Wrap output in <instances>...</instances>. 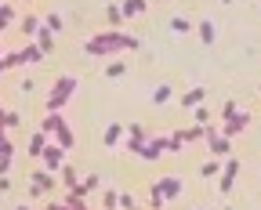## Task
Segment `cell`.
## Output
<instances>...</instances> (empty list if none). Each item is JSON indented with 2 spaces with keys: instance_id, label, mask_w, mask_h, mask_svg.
I'll return each mask as SVG.
<instances>
[{
  "instance_id": "cell-1",
  "label": "cell",
  "mask_w": 261,
  "mask_h": 210,
  "mask_svg": "<svg viewBox=\"0 0 261 210\" xmlns=\"http://www.w3.org/2000/svg\"><path fill=\"white\" fill-rule=\"evenodd\" d=\"M123 51H142V37L109 29V33H94V37L84 40V55H91V58H113V55H123Z\"/></svg>"
},
{
  "instance_id": "cell-2",
  "label": "cell",
  "mask_w": 261,
  "mask_h": 210,
  "mask_svg": "<svg viewBox=\"0 0 261 210\" xmlns=\"http://www.w3.org/2000/svg\"><path fill=\"white\" fill-rule=\"evenodd\" d=\"M76 87H80V80L76 76H58L55 84H51V91H47V98H44V113H62L65 105L73 101V94H76Z\"/></svg>"
},
{
  "instance_id": "cell-3",
  "label": "cell",
  "mask_w": 261,
  "mask_h": 210,
  "mask_svg": "<svg viewBox=\"0 0 261 210\" xmlns=\"http://www.w3.org/2000/svg\"><path fill=\"white\" fill-rule=\"evenodd\" d=\"M44 62V51L37 47V40H29L22 51H8L0 58V69H22V65H40Z\"/></svg>"
},
{
  "instance_id": "cell-4",
  "label": "cell",
  "mask_w": 261,
  "mask_h": 210,
  "mask_svg": "<svg viewBox=\"0 0 261 210\" xmlns=\"http://www.w3.org/2000/svg\"><path fill=\"white\" fill-rule=\"evenodd\" d=\"M145 145H149V130H145V123H127V142H123L127 156H138V160H142Z\"/></svg>"
},
{
  "instance_id": "cell-5",
  "label": "cell",
  "mask_w": 261,
  "mask_h": 210,
  "mask_svg": "<svg viewBox=\"0 0 261 210\" xmlns=\"http://www.w3.org/2000/svg\"><path fill=\"white\" fill-rule=\"evenodd\" d=\"M55 185H58V181H55L51 170H33V174H29V199H44Z\"/></svg>"
},
{
  "instance_id": "cell-6",
  "label": "cell",
  "mask_w": 261,
  "mask_h": 210,
  "mask_svg": "<svg viewBox=\"0 0 261 210\" xmlns=\"http://www.w3.org/2000/svg\"><path fill=\"white\" fill-rule=\"evenodd\" d=\"M163 152H171V138H167V134H149V145H145L142 160H145V163H156Z\"/></svg>"
},
{
  "instance_id": "cell-7",
  "label": "cell",
  "mask_w": 261,
  "mask_h": 210,
  "mask_svg": "<svg viewBox=\"0 0 261 210\" xmlns=\"http://www.w3.org/2000/svg\"><path fill=\"white\" fill-rule=\"evenodd\" d=\"M236 174H240V160L228 156V160H225V170H221V178H218V192H221V196H228V192L236 189Z\"/></svg>"
},
{
  "instance_id": "cell-8",
  "label": "cell",
  "mask_w": 261,
  "mask_h": 210,
  "mask_svg": "<svg viewBox=\"0 0 261 210\" xmlns=\"http://www.w3.org/2000/svg\"><path fill=\"white\" fill-rule=\"evenodd\" d=\"M250 120H254V116H250L247 109H240V113H236L232 120H228V123H221V134L228 138V142H232V138H236V134H243V130L250 127Z\"/></svg>"
},
{
  "instance_id": "cell-9",
  "label": "cell",
  "mask_w": 261,
  "mask_h": 210,
  "mask_svg": "<svg viewBox=\"0 0 261 210\" xmlns=\"http://www.w3.org/2000/svg\"><path fill=\"white\" fill-rule=\"evenodd\" d=\"M40 160H44V170H51V174H55V170H62L65 163H69V160H65V149H62L58 142H55V145H47Z\"/></svg>"
},
{
  "instance_id": "cell-10",
  "label": "cell",
  "mask_w": 261,
  "mask_h": 210,
  "mask_svg": "<svg viewBox=\"0 0 261 210\" xmlns=\"http://www.w3.org/2000/svg\"><path fill=\"white\" fill-rule=\"evenodd\" d=\"M196 37H200L203 47H214V44H218V25H214V18H200V22H196Z\"/></svg>"
},
{
  "instance_id": "cell-11",
  "label": "cell",
  "mask_w": 261,
  "mask_h": 210,
  "mask_svg": "<svg viewBox=\"0 0 261 210\" xmlns=\"http://www.w3.org/2000/svg\"><path fill=\"white\" fill-rule=\"evenodd\" d=\"M65 127H69V123H65V116H62V113H44V116H40V130H44L47 138H51V134L58 138Z\"/></svg>"
},
{
  "instance_id": "cell-12",
  "label": "cell",
  "mask_w": 261,
  "mask_h": 210,
  "mask_svg": "<svg viewBox=\"0 0 261 210\" xmlns=\"http://www.w3.org/2000/svg\"><path fill=\"white\" fill-rule=\"evenodd\" d=\"M18 29H22V37H33V40H37V33L44 29V11H29V15L18 22Z\"/></svg>"
},
{
  "instance_id": "cell-13",
  "label": "cell",
  "mask_w": 261,
  "mask_h": 210,
  "mask_svg": "<svg viewBox=\"0 0 261 210\" xmlns=\"http://www.w3.org/2000/svg\"><path fill=\"white\" fill-rule=\"evenodd\" d=\"M203 101H207V87H192V91H185V94L178 98V105H181L185 113H189V109L196 113V109H200Z\"/></svg>"
},
{
  "instance_id": "cell-14",
  "label": "cell",
  "mask_w": 261,
  "mask_h": 210,
  "mask_svg": "<svg viewBox=\"0 0 261 210\" xmlns=\"http://www.w3.org/2000/svg\"><path fill=\"white\" fill-rule=\"evenodd\" d=\"M152 185L167 196V199H178V196H181V178H174V174H167V178H156Z\"/></svg>"
},
{
  "instance_id": "cell-15",
  "label": "cell",
  "mask_w": 261,
  "mask_h": 210,
  "mask_svg": "<svg viewBox=\"0 0 261 210\" xmlns=\"http://www.w3.org/2000/svg\"><path fill=\"white\" fill-rule=\"evenodd\" d=\"M47 145H51V142H47V134H44V130L37 127V130H33V134H29V145H25V149H29V156H33V160H40Z\"/></svg>"
},
{
  "instance_id": "cell-16",
  "label": "cell",
  "mask_w": 261,
  "mask_h": 210,
  "mask_svg": "<svg viewBox=\"0 0 261 210\" xmlns=\"http://www.w3.org/2000/svg\"><path fill=\"white\" fill-rule=\"evenodd\" d=\"M123 134H127V123H109L106 134H102V145H106V149H116V145L123 142Z\"/></svg>"
},
{
  "instance_id": "cell-17",
  "label": "cell",
  "mask_w": 261,
  "mask_h": 210,
  "mask_svg": "<svg viewBox=\"0 0 261 210\" xmlns=\"http://www.w3.org/2000/svg\"><path fill=\"white\" fill-rule=\"evenodd\" d=\"M127 69H130V65H127L123 58H109V62H106V69H102V73H106L109 80H120V76H127Z\"/></svg>"
},
{
  "instance_id": "cell-18",
  "label": "cell",
  "mask_w": 261,
  "mask_h": 210,
  "mask_svg": "<svg viewBox=\"0 0 261 210\" xmlns=\"http://www.w3.org/2000/svg\"><path fill=\"white\" fill-rule=\"evenodd\" d=\"M58 178H62V185H65V189H69V192H73V189H76V185L84 181V178H80V174H76V167H73V163H65V167L58 170Z\"/></svg>"
},
{
  "instance_id": "cell-19",
  "label": "cell",
  "mask_w": 261,
  "mask_h": 210,
  "mask_svg": "<svg viewBox=\"0 0 261 210\" xmlns=\"http://www.w3.org/2000/svg\"><path fill=\"white\" fill-rule=\"evenodd\" d=\"M94 189H102V178H98V174H87V178H84L69 196H80V199H84V196H87V192H94Z\"/></svg>"
},
{
  "instance_id": "cell-20",
  "label": "cell",
  "mask_w": 261,
  "mask_h": 210,
  "mask_svg": "<svg viewBox=\"0 0 261 210\" xmlns=\"http://www.w3.org/2000/svg\"><path fill=\"white\" fill-rule=\"evenodd\" d=\"M123 18H142L145 11H149V4H145V0H123Z\"/></svg>"
},
{
  "instance_id": "cell-21",
  "label": "cell",
  "mask_w": 261,
  "mask_h": 210,
  "mask_svg": "<svg viewBox=\"0 0 261 210\" xmlns=\"http://www.w3.org/2000/svg\"><path fill=\"white\" fill-rule=\"evenodd\" d=\"M171 98H174V87H171V84H160V87L152 91V98H149V101H152L156 109H160V105H167Z\"/></svg>"
},
{
  "instance_id": "cell-22",
  "label": "cell",
  "mask_w": 261,
  "mask_h": 210,
  "mask_svg": "<svg viewBox=\"0 0 261 210\" xmlns=\"http://www.w3.org/2000/svg\"><path fill=\"white\" fill-rule=\"evenodd\" d=\"M37 47H40L44 55H51V51H55V33H51L47 25H44V29L37 33Z\"/></svg>"
},
{
  "instance_id": "cell-23",
  "label": "cell",
  "mask_w": 261,
  "mask_h": 210,
  "mask_svg": "<svg viewBox=\"0 0 261 210\" xmlns=\"http://www.w3.org/2000/svg\"><path fill=\"white\" fill-rule=\"evenodd\" d=\"M106 18H109L113 29H120V25H123V8H120V4H106Z\"/></svg>"
},
{
  "instance_id": "cell-24",
  "label": "cell",
  "mask_w": 261,
  "mask_h": 210,
  "mask_svg": "<svg viewBox=\"0 0 261 210\" xmlns=\"http://www.w3.org/2000/svg\"><path fill=\"white\" fill-rule=\"evenodd\" d=\"M167 206V196H163L156 185H149V210H163Z\"/></svg>"
},
{
  "instance_id": "cell-25",
  "label": "cell",
  "mask_w": 261,
  "mask_h": 210,
  "mask_svg": "<svg viewBox=\"0 0 261 210\" xmlns=\"http://www.w3.org/2000/svg\"><path fill=\"white\" fill-rule=\"evenodd\" d=\"M102 210H120V192L116 189H106L102 192Z\"/></svg>"
},
{
  "instance_id": "cell-26",
  "label": "cell",
  "mask_w": 261,
  "mask_h": 210,
  "mask_svg": "<svg viewBox=\"0 0 261 210\" xmlns=\"http://www.w3.org/2000/svg\"><path fill=\"white\" fill-rule=\"evenodd\" d=\"M58 145H62L65 152H73V149H76V134H73V127H65V130L58 134Z\"/></svg>"
},
{
  "instance_id": "cell-27",
  "label": "cell",
  "mask_w": 261,
  "mask_h": 210,
  "mask_svg": "<svg viewBox=\"0 0 261 210\" xmlns=\"http://www.w3.org/2000/svg\"><path fill=\"white\" fill-rule=\"evenodd\" d=\"M218 170H225V167H221V160H218V156H211V160L200 167V178H214Z\"/></svg>"
},
{
  "instance_id": "cell-28",
  "label": "cell",
  "mask_w": 261,
  "mask_h": 210,
  "mask_svg": "<svg viewBox=\"0 0 261 210\" xmlns=\"http://www.w3.org/2000/svg\"><path fill=\"white\" fill-rule=\"evenodd\" d=\"M171 29H174V33H181V37H185V33H196V25H192L189 18H181V15H174V18H171Z\"/></svg>"
},
{
  "instance_id": "cell-29",
  "label": "cell",
  "mask_w": 261,
  "mask_h": 210,
  "mask_svg": "<svg viewBox=\"0 0 261 210\" xmlns=\"http://www.w3.org/2000/svg\"><path fill=\"white\" fill-rule=\"evenodd\" d=\"M236 113H240V101H236V98H228V101L221 105V123H228V120H232Z\"/></svg>"
},
{
  "instance_id": "cell-30",
  "label": "cell",
  "mask_w": 261,
  "mask_h": 210,
  "mask_svg": "<svg viewBox=\"0 0 261 210\" xmlns=\"http://www.w3.org/2000/svg\"><path fill=\"white\" fill-rule=\"evenodd\" d=\"M0 120H4V127H8V130H18V127H22V113H15V109H8Z\"/></svg>"
},
{
  "instance_id": "cell-31",
  "label": "cell",
  "mask_w": 261,
  "mask_h": 210,
  "mask_svg": "<svg viewBox=\"0 0 261 210\" xmlns=\"http://www.w3.org/2000/svg\"><path fill=\"white\" fill-rule=\"evenodd\" d=\"M44 25H47L51 33H62V15H58V11H44Z\"/></svg>"
},
{
  "instance_id": "cell-32",
  "label": "cell",
  "mask_w": 261,
  "mask_h": 210,
  "mask_svg": "<svg viewBox=\"0 0 261 210\" xmlns=\"http://www.w3.org/2000/svg\"><path fill=\"white\" fill-rule=\"evenodd\" d=\"M181 134H185V145H192L203 138V127H181Z\"/></svg>"
},
{
  "instance_id": "cell-33",
  "label": "cell",
  "mask_w": 261,
  "mask_h": 210,
  "mask_svg": "<svg viewBox=\"0 0 261 210\" xmlns=\"http://www.w3.org/2000/svg\"><path fill=\"white\" fill-rule=\"evenodd\" d=\"M0 22H4V29L15 22V4H0Z\"/></svg>"
},
{
  "instance_id": "cell-34",
  "label": "cell",
  "mask_w": 261,
  "mask_h": 210,
  "mask_svg": "<svg viewBox=\"0 0 261 210\" xmlns=\"http://www.w3.org/2000/svg\"><path fill=\"white\" fill-rule=\"evenodd\" d=\"M0 156H4V160H15V145H11V138H8V134L0 138Z\"/></svg>"
},
{
  "instance_id": "cell-35",
  "label": "cell",
  "mask_w": 261,
  "mask_h": 210,
  "mask_svg": "<svg viewBox=\"0 0 261 210\" xmlns=\"http://www.w3.org/2000/svg\"><path fill=\"white\" fill-rule=\"evenodd\" d=\"M192 116H196V127H207V123H211V109H207V105H200Z\"/></svg>"
},
{
  "instance_id": "cell-36",
  "label": "cell",
  "mask_w": 261,
  "mask_h": 210,
  "mask_svg": "<svg viewBox=\"0 0 261 210\" xmlns=\"http://www.w3.org/2000/svg\"><path fill=\"white\" fill-rule=\"evenodd\" d=\"M120 210H138V199L130 192H120Z\"/></svg>"
},
{
  "instance_id": "cell-37",
  "label": "cell",
  "mask_w": 261,
  "mask_h": 210,
  "mask_svg": "<svg viewBox=\"0 0 261 210\" xmlns=\"http://www.w3.org/2000/svg\"><path fill=\"white\" fill-rule=\"evenodd\" d=\"M181 149H185V134L174 130V134H171V152H181Z\"/></svg>"
},
{
  "instance_id": "cell-38",
  "label": "cell",
  "mask_w": 261,
  "mask_h": 210,
  "mask_svg": "<svg viewBox=\"0 0 261 210\" xmlns=\"http://www.w3.org/2000/svg\"><path fill=\"white\" fill-rule=\"evenodd\" d=\"M65 206H69V210H91V206H87L80 196H65Z\"/></svg>"
},
{
  "instance_id": "cell-39",
  "label": "cell",
  "mask_w": 261,
  "mask_h": 210,
  "mask_svg": "<svg viewBox=\"0 0 261 210\" xmlns=\"http://www.w3.org/2000/svg\"><path fill=\"white\" fill-rule=\"evenodd\" d=\"M11 167H15V160H4V156H0V174H4V178L11 174Z\"/></svg>"
},
{
  "instance_id": "cell-40",
  "label": "cell",
  "mask_w": 261,
  "mask_h": 210,
  "mask_svg": "<svg viewBox=\"0 0 261 210\" xmlns=\"http://www.w3.org/2000/svg\"><path fill=\"white\" fill-rule=\"evenodd\" d=\"M44 210H69V206H65V203H47Z\"/></svg>"
},
{
  "instance_id": "cell-41",
  "label": "cell",
  "mask_w": 261,
  "mask_h": 210,
  "mask_svg": "<svg viewBox=\"0 0 261 210\" xmlns=\"http://www.w3.org/2000/svg\"><path fill=\"white\" fill-rule=\"evenodd\" d=\"M15 210H37V206H33V203H18Z\"/></svg>"
},
{
  "instance_id": "cell-42",
  "label": "cell",
  "mask_w": 261,
  "mask_h": 210,
  "mask_svg": "<svg viewBox=\"0 0 261 210\" xmlns=\"http://www.w3.org/2000/svg\"><path fill=\"white\" fill-rule=\"evenodd\" d=\"M221 210H232V206H221Z\"/></svg>"
},
{
  "instance_id": "cell-43",
  "label": "cell",
  "mask_w": 261,
  "mask_h": 210,
  "mask_svg": "<svg viewBox=\"0 0 261 210\" xmlns=\"http://www.w3.org/2000/svg\"><path fill=\"white\" fill-rule=\"evenodd\" d=\"M200 210H207V206H200Z\"/></svg>"
},
{
  "instance_id": "cell-44",
  "label": "cell",
  "mask_w": 261,
  "mask_h": 210,
  "mask_svg": "<svg viewBox=\"0 0 261 210\" xmlns=\"http://www.w3.org/2000/svg\"><path fill=\"white\" fill-rule=\"evenodd\" d=\"M138 210H142V206H138Z\"/></svg>"
}]
</instances>
